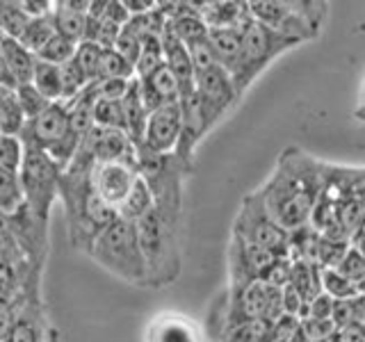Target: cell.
<instances>
[{"mask_svg":"<svg viewBox=\"0 0 365 342\" xmlns=\"http://www.w3.org/2000/svg\"><path fill=\"white\" fill-rule=\"evenodd\" d=\"M327 165L317 162L299 148H288L272 171L269 180L260 187L265 203L285 231H299L311 226V217L324 187Z\"/></svg>","mask_w":365,"mask_h":342,"instance_id":"cell-1","label":"cell"},{"mask_svg":"<svg viewBox=\"0 0 365 342\" xmlns=\"http://www.w3.org/2000/svg\"><path fill=\"white\" fill-rule=\"evenodd\" d=\"M180 214L182 199H160L155 208L137 224L148 265V285L163 288L180 274Z\"/></svg>","mask_w":365,"mask_h":342,"instance_id":"cell-2","label":"cell"},{"mask_svg":"<svg viewBox=\"0 0 365 342\" xmlns=\"http://www.w3.org/2000/svg\"><path fill=\"white\" fill-rule=\"evenodd\" d=\"M89 256L103 269L114 274V276L135 285H148V265L140 242V231H137V224L128 219H121L119 217L96 239Z\"/></svg>","mask_w":365,"mask_h":342,"instance_id":"cell-3","label":"cell"},{"mask_svg":"<svg viewBox=\"0 0 365 342\" xmlns=\"http://www.w3.org/2000/svg\"><path fill=\"white\" fill-rule=\"evenodd\" d=\"M297 46H302V41H297L288 37V34L274 30L251 16L242 26V55H240L237 68L233 71L240 98L245 96V91L256 83V78L277 57L297 48Z\"/></svg>","mask_w":365,"mask_h":342,"instance_id":"cell-4","label":"cell"},{"mask_svg":"<svg viewBox=\"0 0 365 342\" xmlns=\"http://www.w3.org/2000/svg\"><path fill=\"white\" fill-rule=\"evenodd\" d=\"M249 7L256 21L302 43L317 39L329 16V5L317 0H256Z\"/></svg>","mask_w":365,"mask_h":342,"instance_id":"cell-5","label":"cell"},{"mask_svg":"<svg viewBox=\"0 0 365 342\" xmlns=\"http://www.w3.org/2000/svg\"><path fill=\"white\" fill-rule=\"evenodd\" d=\"M233 235L245 239L249 244L267 249L277 256H290L292 233L285 231V228L272 217L260 190L247 194L242 199V205H240L235 224H233Z\"/></svg>","mask_w":365,"mask_h":342,"instance_id":"cell-6","label":"cell"},{"mask_svg":"<svg viewBox=\"0 0 365 342\" xmlns=\"http://www.w3.org/2000/svg\"><path fill=\"white\" fill-rule=\"evenodd\" d=\"M64 171L41 148L28 146L26 162L21 169V182L26 203L41 224L48 226V217L55 201L60 199V180Z\"/></svg>","mask_w":365,"mask_h":342,"instance_id":"cell-7","label":"cell"},{"mask_svg":"<svg viewBox=\"0 0 365 342\" xmlns=\"http://www.w3.org/2000/svg\"><path fill=\"white\" fill-rule=\"evenodd\" d=\"M180 110H182V137H180L176 155L185 165L192 167V157H194V151H197V144L215 128L217 121L212 119V114L208 112L203 98L197 91H192V94L180 98Z\"/></svg>","mask_w":365,"mask_h":342,"instance_id":"cell-8","label":"cell"},{"mask_svg":"<svg viewBox=\"0 0 365 342\" xmlns=\"http://www.w3.org/2000/svg\"><path fill=\"white\" fill-rule=\"evenodd\" d=\"M180 137H182V110L180 103H171V105H163L160 110L151 112L142 148L160 155H171L178 151Z\"/></svg>","mask_w":365,"mask_h":342,"instance_id":"cell-9","label":"cell"},{"mask_svg":"<svg viewBox=\"0 0 365 342\" xmlns=\"http://www.w3.org/2000/svg\"><path fill=\"white\" fill-rule=\"evenodd\" d=\"M279 256L272 251L249 244L240 237H231V249H228V260H231V288H245L260 281L265 271Z\"/></svg>","mask_w":365,"mask_h":342,"instance_id":"cell-10","label":"cell"},{"mask_svg":"<svg viewBox=\"0 0 365 342\" xmlns=\"http://www.w3.org/2000/svg\"><path fill=\"white\" fill-rule=\"evenodd\" d=\"M197 94L203 98L205 108H208V112L212 114V119L217 123H220L226 117V112H231L240 100L235 80L224 66H215L210 71L197 76Z\"/></svg>","mask_w":365,"mask_h":342,"instance_id":"cell-11","label":"cell"},{"mask_svg":"<svg viewBox=\"0 0 365 342\" xmlns=\"http://www.w3.org/2000/svg\"><path fill=\"white\" fill-rule=\"evenodd\" d=\"M140 178H142L140 165H128V162L98 165L94 169V190L103 201H108L112 208L119 210L125 203V199L130 197V192L135 190Z\"/></svg>","mask_w":365,"mask_h":342,"instance_id":"cell-12","label":"cell"},{"mask_svg":"<svg viewBox=\"0 0 365 342\" xmlns=\"http://www.w3.org/2000/svg\"><path fill=\"white\" fill-rule=\"evenodd\" d=\"M68 128H71V121H68V105L60 100V103H53V105L43 114H39L37 119L28 121L21 140L26 142V146L51 151L57 142L64 140Z\"/></svg>","mask_w":365,"mask_h":342,"instance_id":"cell-13","label":"cell"},{"mask_svg":"<svg viewBox=\"0 0 365 342\" xmlns=\"http://www.w3.org/2000/svg\"><path fill=\"white\" fill-rule=\"evenodd\" d=\"M83 148L96 160V165H110V162L137 165V146L123 130L94 128L85 137Z\"/></svg>","mask_w":365,"mask_h":342,"instance_id":"cell-14","label":"cell"},{"mask_svg":"<svg viewBox=\"0 0 365 342\" xmlns=\"http://www.w3.org/2000/svg\"><path fill=\"white\" fill-rule=\"evenodd\" d=\"M146 342H203L199 326L180 313H163L146 328Z\"/></svg>","mask_w":365,"mask_h":342,"instance_id":"cell-15","label":"cell"},{"mask_svg":"<svg viewBox=\"0 0 365 342\" xmlns=\"http://www.w3.org/2000/svg\"><path fill=\"white\" fill-rule=\"evenodd\" d=\"M201 14L210 30H242L251 19V7L242 0H203Z\"/></svg>","mask_w":365,"mask_h":342,"instance_id":"cell-16","label":"cell"},{"mask_svg":"<svg viewBox=\"0 0 365 342\" xmlns=\"http://www.w3.org/2000/svg\"><path fill=\"white\" fill-rule=\"evenodd\" d=\"M163 48H165L167 68L176 76V80L180 83L182 96H187V94H192V91H197V71H194V64H192V57H190V48L182 41H178L174 34L169 32V28L165 30Z\"/></svg>","mask_w":365,"mask_h":342,"instance_id":"cell-17","label":"cell"},{"mask_svg":"<svg viewBox=\"0 0 365 342\" xmlns=\"http://www.w3.org/2000/svg\"><path fill=\"white\" fill-rule=\"evenodd\" d=\"M0 64H5L19 85H30L34 76V66H37V55L28 51L19 39H9L0 34Z\"/></svg>","mask_w":365,"mask_h":342,"instance_id":"cell-18","label":"cell"},{"mask_svg":"<svg viewBox=\"0 0 365 342\" xmlns=\"http://www.w3.org/2000/svg\"><path fill=\"white\" fill-rule=\"evenodd\" d=\"M123 117H125V135L130 137L133 144L137 146V151L144 146V137H146V125L151 112L146 110L144 100H142V91H140V80H133V87L128 91V96L123 100Z\"/></svg>","mask_w":365,"mask_h":342,"instance_id":"cell-19","label":"cell"},{"mask_svg":"<svg viewBox=\"0 0 365 342\" xmlns=\"http://www.w3.org/2000/svg\"><path fill=\"white\" fill-rule=\"evenodd\" d=\"M210 43L217 55V62L233 76L242 55V30H210Z\"/></svg>","mask_w":365,"mask_h":342,"instance_id":"cell-20","label":"cell"},{"mask_svg":"<svg viewBox=\"0 0 365 342\" xmlns=\"http://www.w3.org/2000/svg\"><path fill=\"white\" fill-rule=\"evenodd\" d=\"M299 294L304 296V301L311 306V301L317 294H322V267L315 260H294L292 267V281H290Z\"/></svg>","mask_w":365,"mask_h":342,"instance_id":"cell-21","label":"cell"},{"mask_svg":"<svg viewBox=\"0 0 365 342\" xmlns=\"http://www.w3.org/2000/svg\"><path fill=\"white\" fill-rule=\"evenodd\" d=\"M28 125V117L23 114L16 91L0 87V133L3 137H21Z\"/></svg>","mask_w":365,"mask_h":342,"instance_id":"cell-22","label":"cell"},{"mask_svg":"<svg viewBox=\"0 0 365 342\" xmlns=\"http://www.w3.org/2000/svg\"><path fill=\"white\" fill-rule=\"evenodd\" d=\"M153 208H155V194H153L151 185H148L144 178H140L135 190L130 192V197L125 199V203L119 208V217L121 219L133 222V224H140Z\"/></svg>","mask_w":365,"mask_h":342,"instance_id":"cell-23","label":"cell"},{"mask_svg":"<svg viewBox=\"0 0 365 342\" xmlns=\"http://www.w3.org/2000/svg\"><path fill=\"white\" fill-rule=\"evenodd\" d=\"M32 85L37 87L41 94L51 103H60L64 98V87H62V71L60 66L48 64L37 57V66H34Z\"/></svg>","mask_w":365,"mask_h":342,"instance_id":"cell-24","label":"cell"},{"mask_svg":"<svg viewBox=\"0 0 365 342\" xmlns=\"http://www.w3.org/2000/svg\"><path fill=\"white\" fill-rule=\"evenodd\" d=\"M26 205V192H23L21 174L0 169V210L3 217L19 212Z\"/></svg>","mask_w":365,"mask_h":342,"instance_id":"cell-25","label":"cell"},{"mask_svg":"<svg viewBox=\"0 0 365 342\" xmlns=\"http://www.w3.org/2000/svg\"><path fill=\"white\" fill-rule=\"evenodd\" d=\"M32 16L23 9L21 0H3L0 3V30L3 37L9 39H21L23 32L28 30Z\"/></svg>","mask_w":365,"mask_h":342,"instance_id":"cell-26","label":"cell"},{"mask_svg":"<svg viewBox=\"0 0 365 342\" xmlns=\"http://www.w3.org/2000/svg\"><path fill=\"white\" fill-rule=\"evenodd\" d=\"M55 26H57V34L62 37L71 39L76 43H83L85 41V32H87V19L89 14H83V11H71V9H64L57 5L55 0Z\"/></svg>","mask_w":365,"mask_h":342,"instance_id":"cell-27","label":"cell"},{"mask_svg":"<svg viewBox=\"0 0 365 342\" xmlns=\"http://www.w3.org/2000/svg\"><path fill=\"white\" fill-rule=\"evenodd\" d=\"M57 34V26H55V16L48 14V16H39V19H32L28 30L23 32V37L19 39L23 46H26L28 51H32L34 55L41 53L48 41Z\"/></svg>","mask_w":365,"mask_h":342,"instance_id":"cell-28","label":"cell"},{"mask_svg":"<svg viewBox=\"0 0 365 342\" xmlns=\"http://www.w3.org/2000/svg\"><path fill=\"white\" fill-rule=\"evenodd\" d=\"M135 80L137 68L133 62H128L117 48H106L101 57V68H98V80ZM96 80V83H98Z\"/></svg>","mask_w":365,"mask_h":342,"instance_id":"cell-29","label":"cell"},{"mask_svg":"<svg viewBox=\"0 0 365 342\" xmlns=\"http://www.w3.org/2000/svg\"><path fill=\"white\" fill-rule=\"evenodd\" d=\"M165 48H163V37H148L144 39V51L140 62H137V78L148 80L153 78L160 68H165Z\"/></svg>","mask_w":365,"mask_h":342,"instance_id":"cell-30","label":"cell"},{"mask_svg":"<svg viewBox=\"0 0 365 342\" xmlns=\"http://www.w3.org/2000/svg\"><path fill=\"white\" fill-rule=\"evenodd\" d=\"M94 123H96V128L123 130L125 133L123 103L121 100H110V98H98L96 105H94Z\"/></svg>","mask_w":365,"mask_h":342,"instance_id":"cell-31","label":"cell"},{"mask_svg":"<svg viewBox=\"0 0 365 342\" xmlns=\"http://www.w3.org/2000/svg\"><path fill=\"white\" fill-rule=\"evenodd\" d=\"M142 83H148L151 89L158 94V98L163 100V105H171V103H180V96H182V89H180V83L176 80V76L169 71V68H160V71L148 78V80H142Z\"/></svg>","mask_w":365,"mask_h":342,"instance_id":"cell-32","label":"cell"},{"mask_svg":"<svg viewBox=\"0 0 365 342\" xmlns=\"http://www.w3.org/2000/svg\"><path fill=\"white\" fill-rule=\"evenodd\" d=\"M26 153L28 146L21 137H3L0 140V169L21 174L23 162H26Z\"/></svg>","mask_w":365,"mask_h":342,"instance_id":"cell-33","label":"cell"},{"mask_svg":"<svg viewBox=\"0 0 365 342\" xmlns=\"http://www.w3.org/2000/svg\"><path fill=\"white\" fill-rule=\"evenodd\" d=\"M78 46L80 43L62 37V34H55V37L48 41V46H46L41 53H37V57H39V60H43V62H48V64L62 66V64L73 60L76 53H78Z\"/></svg>","mask_w":365,"mask_h":342,"instance_id":"cell-34","label":"cell"},{"mask_svg":"<svg viewBox=\"0 0 365 342\" xmlns=\"http://www.w3.org/2000/svg\"><path fill=\"white\" fill-rule=\"evenodd\" d=\"M16 98H19V105H21L23 114L28 117V121L37 119L39 114H43L46 110H48V108L53 105V103H51L48 98H46L32 83H30V85H21V87L16 89Z\"/></svg>","mask_w":365,"mask_h":342,"instance_id":"cell-35","label":"cell"},{"mask_svg":"<svg viewBox=\"0 0 365 342\" xmlns=\"http://www.w3.org/2000/svg\"><path fill=\"white\" fill-rule=\"evenodd\" d=\"M322 288L334 299H354V296L361 294L359 285L347 276H342L338 269H322Z\"/></svg>","mask_w":365,"mask_h":342,"instance_id":"cell-36","label":"cell"},{"mask_svg":"<svg viewBox=\"0 0 365 342\" xmlns=\"http://www.w3.org/2000/svg\"><path fill=\"white\" fill-rule=\"evenodd\" d=\"M103 46L91 43V41H83L78 46L76 53V62L80 64V68L87 73L89 83H96L98 80V68H101V57H103Z\"/></svg>","mask_w":365,"mask_h":342,"instance_id":"cell-37","label":"cell"},{"mask_svg":"<svg viewBox=\"0 0 365 342\" xmlns=\"http://www.w3.org/2000/svg\"><path fill=\"white\" fill-rule=\"evenodd\" d=\"M292 267H294V260L290 256H279L265 271H262L260 283L274 285V288L283 290L285 285H290V281H292Z\"/></svg>","mask_w":365,"mask_h":342,"instance_id":"cell-38","label":"cell"},{"mask_svg":"<svg viewBox=\"0 0 365 342\" xmlns=\"http://www.w3.org/2000/svg\"><path fill=\"white\" fill-rule=\"evenodd\" d=\"M267 326L262 322H251V324H237L228 328L220 338V342H262Z\"/></svg>","mask_w":365,"mask_h":342,"instance_id":"cell-39","label":"cell"},{"mask_svg":"<svg viewBox=\"0 0 365 342\" xmlns=\"http://www.w3.org/2000/svg\"><path fill=\"white\" fill-rule=\"evenodd\" d=\"M187 48H190V57H192V64H194V71H197V76L210 71V68H215V66H220L210 39L192 43V46H187Z\"/></svg>","mask_w":365,"mask_h":342,"instance_id":"cell-40","label":"cell"},{"mask_svg":"<svg viewBox=\"0 0 365 342\" xmlns=\"http://www.w3.org/2000/svg\"><path fill=\"white\" fill-rule=\"evenodd\" d=\"M299 326H302V333L306 336L308 342H317V340H324V338H331L334 333H338L334 319L306 317V319H302V322H299Z\"/></svg>","mask_w":365,"mask_h":342,"instance_id":"cell-41","label":"cell"},{"mask_svg":"<svg viewBox=\"0 0 365 342\" xmlns=\"http://www.w3.org/2000/svg\"><path fill=\"white\" fill-rule=\"evenodd\" d=\"M338 271L342 274V276H347L349 281H354V283H363L365 281V258L359 254L356 249H349L347 251V256H345V260L340 262V267H338Z\"/></svg>","mask_w":365,"mask_h":342,"instance_id":"cell-42","label":"cell"},{"mask_svg":"<svg viewBox=\"0 0 365 342\" xmlns=\"http://www.w3.org/2000/svg\"><path fill=\"white\" fill-rule=\"evenodd\" d=\"M133 87V80H98L96 83V91L98 98H110V100H123L128 96V91Z\"/></svg>","mask_w":365,"mask_h":342,"instance_id":"cell-43","label":"cell"},{"mask_svg":"<svg viewBox=\"0 0 365 342\" xmlns=\"http://www.w3.org/2000/svg\"><path fill=\"white\" fill-rule=\"evenodd\" d=\"M114 48H117V51H119V53H121L128 62H133V64H135V68H137V62H140L144 46H142V41L137 39L128 28H123L121 37H119V41H117V46H114Z\"/></svg>","mask_w":365,"mask_h":342,"instance_id":"cell-44","label":"cell"},{"mask_svg":"<svg viewBox=\"0 0 365 342\" xmlns=\"http://www.w3.org/2000/svg\"><path fill=\"white\" fill-rule=\"evenodd\" d=\"M354 299H356V296H354ZM354 299H336L334 315H331V319H334V324H336L338 331L356 322V308H354Z\"/></svg>","mask_w":365,"mask_h":342,"instance_id":"cell-45","label":"cell"},{"mask_svg":"<svg viewBox=\"0 0 365 342\" xmlns=\"http://www.w3.org/2000/svg\"><path fill=\"white\" fill-rule=\"evenodd\" d=\"M334 304H336V299L331 294H327V292L317 294L315 299L311 301V306H308V317L331 319V315H334Z\"/></svg>","mask_w":365,"mask_h":342,"instance_id":"cell-46","label":"cell"},{"mask_svg":"<svg viewBox=\"0 0 365 342\" xmlns=\"http://www.w3.org/2000/svg\"><path fill=\"white\" fill-rule=\"evenodd\" d=\"M21 5L32 19L48 16L55 11V3H51V0H21Z\"/></svg>","mask_w":365,"mask_h":342,"instance_id":"cell-47","label":"cell"},{"mask_svg":"<svg viewBox=\"0 0 365 342\" xmlns=\"http://www.w3.org/2000/svg\"><path fill=\"white\" fill-rule=\"evenodd\" d=\"M338 340L340 342H365V324L354 322L345 328L338 331Z\"/></svg>","mask_w":365,"mask_h":342,"instance_id":"cell-48","label":"cell"},{"mask_svg":"<svg viewBox=\"0 0 365 342\" xmlns=\"http://www.w3.org/2000/svg\"><path fill=\"white\" fill-rule=\"evenodd\" d=\"M123 5L130 11V16H142L158 7V0H123Z\"/></svg>","mask_w":365,"mask_h":342,"instance_id":"cell-49","label":"cell"},{"mask_svg":"<svg viewBox=\"0 0 365 342\" xmlns=\"http://www.w3.org/2000/svg\"><path fill=\"white\" fill-rule=\"evenodd\" d=\"M57 5L71 11H83V14H89L91 9V0H57Z\"/></svg>","mask_w":365,"mask_h":342,"instance_id":"cell-50","label":"cell"},{"mask_svg":"<svg viewBox=\"0 0 365 342\" xmlns=\"http://www.w3.org/2000/svg\"><path fill=\"white\" fill-rule=\"evenodd\" d=\"M351 247L359 251V254L365 258V226H361L356 233L351 235Z\"/></svg>","mask_w":365,"mask_h":342,"instance_id":"cell-51","label":"cell"},{"mask_svg":"<svg viewBox=\"0 0 365 342\" xmlns=\"http://www.w3.org/2000/svg\"><path fill=\"white\" fill-rule=\"evenodd\" d=\"M356 117L361 121H365V80H363V89H361V98H359V110H356Z\"/></svg>","mask_w":365,"mask_h":342,"instance_id":"cell-52","label":"cell"},{"mask_svg":"<svg viewBox=\"0 0 365 342\" xmlns=\"http://www.w3.org/2000/svg\"><path fill=\"white\" fill-rule=\"evenodd\" d=\"M317 342H340V340H338V333H334V336H331V338H324V340H317Z\"/></svg>","mask_w":365,"mask_h":342,"instance_id":"cell-53","label":"cell"},{"mask_svg":"<svg viewBox=\"0 0 365 342\" xmlns=\"http://www.w3.org/2000/svg\"><path fill=\"white\" fill-rule=\"evenodd\" d=\"M359 292H361V294L365 296V281H363V283H359Z\"/></svg>","mask_w":365,"mask_h":342,"instance_id":"cell-54","label":"cell"}]
</instances>
